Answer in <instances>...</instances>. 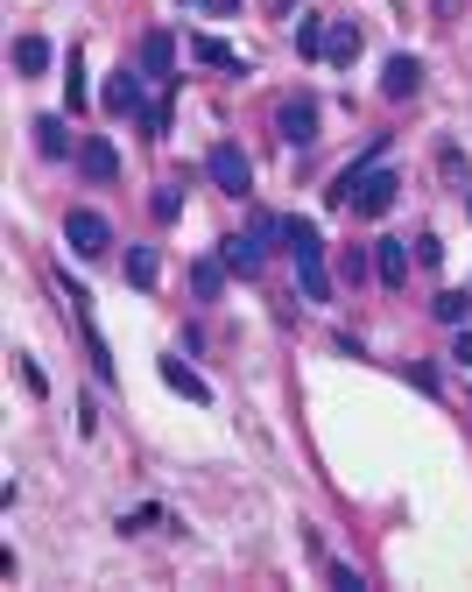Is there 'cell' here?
<instances>
[{
  "mask_svg": "<svg viewBox=\"0 0 472 592\" xmlns=\"http://www.w3.org/2000/svg\"><path fill=\"white\" fill-rule=\"evenodd\" d=\"M289 255H297L303 296H311V304H332V269H324V240H318L311 219H289Z\"/></svg>",
  "mask_w": 472,
  "mask_h": 592,
  "instance_id": "cell-1",
  "label": "cell"
},
{
  "mask_svg": "<svg viewBox=\"0 0 472 592\" xmlns=\"http://www.w3.org/2000/svg\"><path fill=\"white\" fill-rule=\"evenodd\" d=\"M64 240H71V255H78V261H107V255H113V226H107V212L78 205V212L64 219Z\"/></svg>",
  "mask_w": 472,
  "mask_h": 592,
  "instance_id": "cell-2",
  "label": "cell"
},
{
  "mask_svg": "<svg viewBox=\"0 0 472 592\" xmlns=\"http://www.w3.org/2000/svg\"><path fill=\"white\" fill-rule=\"evenodd\" d=\"M212 184L226 190V198H247V190H254V162H247V148L240 141H212Z\"/></svg>",
  "mask_w": 472,
  "mask_h": 592,
  "instance_id": "cell-3",
  "label": "cell"
},
{
  "mask_svg": "<svg viewBox=\"0 0 472 592\" xmlns=\"http://www.w3.org/2000/svg\"><path fill=\"white\" fill-rule=\"evenodd\" d=\"M381 92L388 99H417L423 92V64L417 57H388V64H381Z\"/></svg>",
  "mask_w": 472,
  "mask_h": 592,
  "instance_id": "cell-4",
  "label": "cell"
},
{
  "mask_svg": "<svg viewBox=\"0 0 472 592\" xmlns=\"http://www.w3.org/2000/svg\"><path fill=\"white\" fill-rule=\"evenodd\" d=\"M275 135H283V141H318V107H311V99H289V107L283 113H275Z\"/></svg>",
  "mask_w": 472,
  "mask_h": 592,
  "instance_id": "cell-5",
  "label": "cell"
},
{
  "mask_svg": "<svg viewBox=\"0 0 472 592\" xmlns=\"http://www.w3.org/2000/svg\"><path fill=\"white\" fill-rule=\"evenodd\" d=\"M170 64H176V36L170 28H149L141 36V78H170Z\"/></svg>",
  "mask_w": 472,
  "mask_h": 592,
  "instance_id": "cell-6",
  "label": "cell"
},
{
  "mask_svg": "<svg viewBox=\"0 0 472 592\" xmlns=\"http://www.w3.org/2000/svg\"><path fill=\"white\" fill-rule=\"evenodd\" d=\"M78 170L92 176V184H113V176H121V156H113V141H107V135H92V141L78 148Z\"/></svg>",
  "mask_w": 472,
  "mask_h": 592,
  "instance_id": "cell-7",
  "label": "cell"
},
{
  "mask_svg": "<svg viewBox=\"0 0 472 592\" xmlns=\"http://www.w3.org/2000/svg\"><path fill=\"white\" fill-rule=\"evenodd\" d=\"M360 22H332V28H324V64H338V71H346L352 64V57H360Z\"/></svg>",
  "mask_w": 472,
  "mask_h": 592,
  "instance_id": "cell-8",
  "label": "cell"
},
{
  "mask_svg": "<svg viewBox=\"0 0 472 592\" xmlns=\"http://www.w3.org/2000/svg\"><path fill=\"white\" fill-rule=\"evenodd\" d=\"M50 64H57L50 36H14V71H22V78H42Z\"/></svg>",
  "mask_w": 472,
  "mask_h": 592,
  "instance_id": "cell-9",
  "label": "cell"
},
{
  "mask_svg": "<svg viewBox=\"0 0 472 592\" xmlns=\"http://www.w3.org/2000/svg\"><path fill=\"white\" fill-rule=\"evenodd\" d=\"M226 255H204L198 269H190V289H198V304H219V296H226Z\"/></svg>",
  "mask_w": 472,
  "mask_h": 592,
  "instance_id": "cell-10",
  "label": "cell"
},
{
  "mask_svg": "<svg viewBox=\"0 0 472 592\" xmlns=\"http://www.w3.org/2000/svg\"><path fill=\"white\" fill-rule=\"evenodd\" d=\"M149 107V99H141V71H121V78H107V113H141Z\"/></svg>",
  "mask_w": 472,
  "mask_h": 592,
  "instance_id": "cell-11",
  "label": "cell"
},
{
  "mask_svg": "<svg viewBox=\"0 0 472 592\" xmlns=\"http://www.w3.org/2000/svg\"><path fill=\"white\" fill-rule=\"evenodd\" d=\"M190 57H198L204 71H247V57L233 50V42H219V36H198V42H190Z\"/></svg>",
  "mask_w": 472,
  "mask_h": 592,
  "instance_id": "cell-12",
  "label": "cell"
},
{
  "mask_svg": "<svg viewBox=\"0 0 472 592\" xmlns=\"http://www.w3.org/2000/svg\"><path fill=\"white\" fill-rule=\"evenodd\" d=\"M121 269H127V283H135V289H156L162 283V255H156V247H127Z\"/></svg>",
  "mask_w": 472,
  "mask_h": 592,
  "instance_id": "cell-13",
  "label": "cell"
},
{
  "mask_svg": "<svg viewBox=\"0 0 472 592\" xmlns=\"http://www.w3.org/2000/svg\"><path fill=\"white\" fill-rule=\"evenodd\" d=\"M162 381H170V388L184 395V403H212V381H204V374H190L184 360H162Z\"/></svg>",
  "mask_w": 472,
  "mask_h": 592,
  "instance_id": "cell-14",
  "label": "cell"
},
{
  "mask_svg": "<svg viewBox=\"0 0 472 592\" xmlns=\"http://www.w3.org/2000/svg\"><path fill=\"white\" fill-rule=\"evenodd\" d=\"M219 255H226V269H233V275H261V240H254V233H233Z\"/></svg>",
  "mask_w": 472,
  "mask_h": 592,
  "instance_id": "cell-15",
  "label": "cell"
},
{
  "mask_svg": "<svg viewBox=\"0 0 472 592\" xmlns=\"http://www.w3.org/2000/svg\"><path fill=\"white\" fill-rule=\"evenodd\" d=\"M374 275H381L388 289H402V283H409V247H402V240H381V255H374Z\"/></svg>",
  "mask_w": 472,
  "mask_h": 592,
  "instance_id": "cell-16",
  "label": "cell"
},
{
  "mask_svg": "<svg viewBox=\"0 0 472 592\" xmlns=\"http://www.w3.org/2000/svg\"><path fill=\"white\" fill-rule=\"evenodd\" d=\"M36 148H42V156H71V148H78V141H71V127L64 121H57V113H42V121H36Z\"/></svg>",
  "mask_w": 472,
  "mask_h": 592,
  "instance_id": "cell-17",
  "label": "cell"
},
{
  "mask_svg": "<svg viewBox=\"0 0 472 592\" xmlns=\"http://www.w3.org/2000/svg\"><path fill=\"white\" fill-rule=\"evenodd\" d=\"M431 310H437L445 324H465V318H472V296H465V289H445V296H437Z\"/></svg>",
  "mask_w": 472,
  "mask_h": 592,
  "instance_id": "cell-18",
  "label": "cell"
},
{
  "mask_svg": "<svg viewBox=\"0 0 472 592\" xmlns=\"http://www.w3.org/2000/svg\"><path fill=\"white\" fill-rule=\"evenodd\" d=\"M135 121H141V135H149V141H162V135H170V99H156V107H141Z\"/></svg>",
  "mask_w": 472,
  "mask_h": 592,
  "instance_id": "cell-19",
  "label": "cell"
},
{
  "mask_svg": "<svg viewBox=\"0 0 472 592\" xmlns=\"http://www.w3.org/2000/svg\"><path fill=\"white\" fill-rule=\"evenodd\" d=\"M92 107V92H85V64H78V50H71V113H85Z\"/></svg>",
  "mask_w": 472,
  "mask_h": 592,
  "instance_id": "cell-20",
  "label": "cell"
},
{
  "mask_svg": "<svg viewBox=\"0 0 472 592\" xmlns=\"http://www.w3.org/2000/svg\"><path fill=\"white\" fill-rule=\"evenodd\" d=\"M297 50L303 57H324V28L318 22H297Z\"/></svg>",
  "mask_w": 472,
  "mask_h": 592,
  "instance_id": "cell-21",
  "label": "cell"
},
{
  "mask_svg": "<svg viewBox=\"0 0 472 592\" xmlns=\"http://www.w3.org/2000/svg\"><path fill=\"white\" fill-rule=\"evenodd\" d=\"M121 529H127V536H141V529H162V508H135Z\"/></svg>",
  "mask_w": 472,
  "mask_h": 592,
  "instance_id": "cell-22",
  "label": "cell"
},
{
  "mask_svg": "<svg viewBox=\"0 0 472 592\" xmlns=\"http://www.w3.org/2000/svg\"><path fill=\"white\" fill-rule=\"evenodd\" d=\"M332 585H338V592H367V585H360V571H352V565H332Z\"/></svg>",
  "mask_w": 472,
  "mask_h": 592,
  "instance_id": "cell-23",
  "label": "cell"
},
{
  "mask_svg": "<svg viewBox=\"0 0 472 592\" xmlns=\"http://www.w3.org/2000/svg\"><path fill=\"white\" fill-rule=\"evenodd\" d=\"M451 360L472 367V324H459V338H451Z\"/></svg>",
  "mask_w": 472,
  "mask_h": 592,
  "instance_id": "cell-24",
  "label": "cell"
},
{
  "mask_svg": "<svg viewBox=\"0 0 472 592\" xmlns=\"http://www.w3.org/2000/svg\"><path fill=\"white\" fill-rule=\"evenodd\" d=\"M204 14H219V22H226V14H240V0H198Z\"/></svg>",
  "mask_w": 472,
  "mask_h": 592,
  "instance_id": "cell-25",
  "label": "cell"
}]
</instances>
